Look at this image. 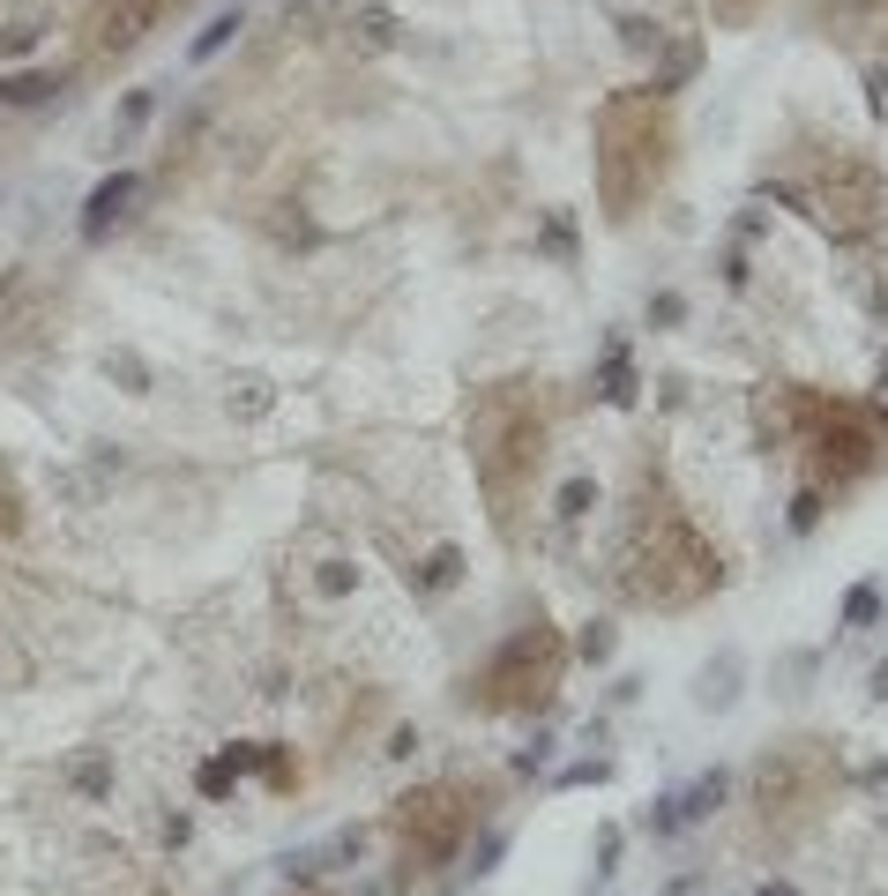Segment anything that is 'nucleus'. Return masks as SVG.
Returning <instances> with one entry per match:
<instances>
[{"label":"nucleus","mask_w":888,"mask_h":896,"mask_svg":"<svg viewBox=\"0 0 888 896\" xmlns=\"http://www.w3.org/2000/svg\"><path fill=\"white\" fill-rule=\"evenodd\" d=\"M881 620V583H851L844 591V628L858 636V628H874Z\"/></svg>","instance_id":"dca6fc26"},{"label":"nucleus","mask_w":888,"mask_h":896,"mask_svg":"<svg viewBox=\"0 0 888 896\" xmlns=\"http://www.w3.org/2000/svg\"><path fill=\"white\" fill-rule=\"evenodd\" d=\"M501 852H507V837H501V829H493V837L478 845V859H470V874H493V859H501Z\"/></svg>","instance_id":"7c9ffc66"},{"label":"nucleus","mask_w":888,"mask_h":896,"mask_svg":"<svg viewBox=\"0 0 888 896\" xmlns=\"http://www.w3.org/2000/svg\"><path fill=\"white\" fill-rule=\"evenodd\" d=\"M165 15L172 0H90V45L97 53H135Z\"/></svg>","instance_id":"1a4fd4ad"},{"label":"nucleus","mask_w":888,"mask_h":896,"mask_svg":"<svg viewBox=\"0 0 888 896\" xmlns=\"http://www.w3.org/2000/svg\"><path fill=\"white\" fill-rule=\"evenodd\" d=\"M411 575H419V591H448V583L464 575V554H456V546H433L425 568H411Z\"/></svg>","instance_id":"2eb2a0df"},{"label":"nucleus","mask_w":888,"mask_h":896,"mask_svg":"<svg viewBox=\"0 0 888 896\" xmlns=\"http://www.w3.org/2000/svg\"><path fill=\"white\" fill-rule=\"evenodd\" d=\"M552 509H560V523H583V515L597 509V478H568V486H560V501H552Z\"/></svg>","instance_id":"f3484780"},{"label":"nucleus","mask_w":888,"mask_h":896,"mask_svg":"<svg viewBox=\"0 0 888 896\" xmlns=\"http://www.w3.org/2000/svg\"><path fill=\"white\" fill-rule=\"evenodd\" d=\"M628 597L642 605H694V597H710L724 583V560L710 554V538L673 509H642L628 538Z\"/></svg>","instance_id":"7ed1b4c3"},{"label":"nucleus","mask_w":888,"mask_h":896,"mask_svg":"<svg viewBox=\"0 0 888 896\" xmlns=\"http://www.w3.org/2000/svg\"><path fill=\"white\" fill-rule=\"evenodd\" d=\"M673 165V120H665V97L657 90H620L605 113H597V195H605V217L628 224L657 179Z\"/></svg>","instance_id":"f257e3e1"},{"label":"nucleus","mask_w":888,"mask_h":896,"mask_svg":"<svg viewBox=\"0 0 888 896\" xmlns=\"http://www.w3.org/2000/svg\"><path fill=\"white\" fill-rule=\"evenodd\" d=\"M814 419V478H858L888 449V411L874 404H799Z\"/></svg>","instance_id":"0eeeda50"},{"label":"nucleus","mask_w":888,"mask_h":896,"mask_svg":"<svg viewBox=\"0 0 888 896\" xmlns=\"http://www.w3.org/2000/svg\"><path fill=\"white\" fill-rule=\"evenodd\" d=\"M612 777V763H568L560 769V784H605Z\"/></svg>","instance_id":"cd10ccee"},{"label":"nucleus","mask_w":888,"mask_h":896,"mask_svg":"<svg viewBox=\"0 0 888 896\" xmlns=\"http://www.w3.org/2000/svg\"><path fill=\"white\" fill-rule=\"evenodd\" d=\"M829 784H837L829 740H784V747H769L755 763V807H761L769 829H799V822L821 814Z\"/></svg>","instance_id":"39448f33"},{"label":"nucleus","mask_w":888,"mask_h":896,"mask_svg":"<svg viewBox=\"0 0 888 896\" xmlns=\"http://www.w3.org/2000/svg\"><path fill=\"white\" fill-rule=\"evenodd\" d=\"M597 396H605L612 411H628L634 396H642V374H634L628 337H605V374H597Z\"/></svg>","instance_id":"f8f14e48"},{"label":"nucleus","mask_w":888,"mask_h":896,"mask_svg":"<svg viewBox=\"0 0 888 896\" xmlns=\"http://www.w3.org/2000/svg\"><path fill=\"white\" fill-rule=\"evenodd\" d=\"M724 792H732V777H724V769H702L687 792H673V800H679V822H687V829H694V822H710V814L724 807Z\"/></svg>","instance_id":"ddd939ff"},{"label":"nucleus","mask_w":888,"mask_h":896,"mask_svg":"<svg viewBox=\"0 0 888 896\" xmlns=\"http://www.w3.org/2000/svg\"><path fill=\"white\" fill-rule=\"evenodd\" d=\"M874 702H888V658L874 665Z\"/></svg>","instance_id":"72a5a7b5"},{"label":"nucleus","mask_w":888,"mask_h":896,"mask_svg":"<svg viewBox=\"0 0 888 896\" xmlns=\"http://www.w3.org/2000/svg\"><path fill=\"white\" fill-rule=\"evenodd\" d=\"M612 628H605V620H591V628H583V642H575V650H583V658H591V665H605V658H612Z\"/></svg>","instance_id":"4be33fe9"},{"label":"nucleus","mask_w":888,"mask_h":896,"mask_svg":"<svg viewBox=\"0 0 888 896\" xmlns=\"http://www.w3.org/2000/svg\"><path fill=\"white\" fill-rule=\"evenodd\" d=\"M568 673V642L552 620H530V628H515V636L470 673V710H486V718H507V710H546L552 687Z\"/></svg>","instance_id":"20e7f679"},{"label":"nucleus","mask_w":888,"mask_h":896,"mask_svg":"<svg viewBox=\"0 0 888 896\" xmlns=\"http://www.w3.org/2000/svg\"><path fill=\"white\" fill-rule=\"evenodd\" d=\"M31 45H38L31 23H8V31H0V60H8V53H31Z\"/></svg>","instance_id":"c756f323"},{"label":"nucleus","mask_w":888,"mask_h":896,"mask_svg":"<svg viewBox=\"0 0 888 896\" xmlns=\"http://www.w3.org/2000/svg\"><path fill=\"white\" fill-rule=\"evenodd\" d=\"M142 120H150V90H135V97L120 105V142H127L135 128H142Z\"/></svg>","instance_id":"a878e982"},{"label":"nucleus","mask_w":888,"mask_h":896,"mask_svg":"<svg viewBox=\"0 0 888 896\" xmlns=\"http://www.w3.org/2000/svg\"><path fill=\"white\" fill-rule=\"evenodd\" d=\"M642 822H650V837H679V829H687V822H679V800H673V792H657Z\"/></svg>","instance_id":"412c9836"},{"label":"nucleus","mask_w":888,"mask_h":896,"mask_svg":"<svg viewBox=\"0 0 888 896\" xmlns=\"http://www.w3.org/2000/svg\"><path fill=\"white\" fill-rule=\"evenodd\" d=\"M755 896H799V889H792V882H761Z\"/></svg>","instance_id":"f704fd0d"},{"label":"nucleus","mask_w":888,"mask_h":896,"mask_svg":"<svg viewBox=\"0 0 888 896\" xmlns=\"http://www.w3.org/2000/svg\"><path fill=\"white\" fill-rule=\"evenodd\" d=\"M135 195H142V179L135 172H113V179H97L83 202V240L97 247V240H113V224H120L127 210H135Z\"/></svg>","instance_id":"9d476101"},{"label":"nucleus","mask_w":888,"mask_h":896,"mask_svg":"<svg viewBox=\"0 0 888 896\" xmlns=\"http://www.w3.org/2000/svg\"><path fill=\"white\" fill-rule=\"evenodd\" d=\"M650 322H657V329H679V322H687V299H679V292H657V299H650Z\"/></svg>","instance_id":"b1692460"},{"label":"nucleus","mask_w":888,"mask_h":896,"mask_svg":"<svg viewBox=\"0 0 888 896\" xmlns=\"http://www.w3.org/2000/svg\"><path fill=\"white\" fill-rule=\"evenodd\" d=\"M75 784H83L90 800H105V792H113V769H105V763H83V769H75Z\"/></svg>","instance_id":"bb28decb"},{"label":"nucleus","mask_w":888,"mask_h":896,"mask_svg":"<svg viewBox=\"0 0 888 896\" xmlns=\"http://www.w3.org/2000/svg\"><path fill=\"white\" fill-rule=\"evenodd\" d=\"M470 456H478V486L493 501V523L515 531V501H523V486L546 464V411H538V396L523 382H501V388L478 396V411H470Z\"/></svg>","instance_id":"f03ea898"},{"label":"nucleus","mask_w":888,"mask_h":896,"mask_svg":"<svg viewBox=\"0 0 888 896\" xmlns=\"http://www.w3.org/2000/svg\"><path fill=\"white\" fill-rule=\"evenodd\" d=\"M739 702V658L724 650L717 665H702V680H694V710H732Z\"/></svg>","instance_id":"4468645a"},{"label":"nucleus","mask_w":888,"mask_h":896,"mask_svg":"<svg viewBox=\"0 0 888 896\" xmlns=\"http://www.w3.org/2000/svg\"><path fill=\"white\" fill-rule=\"evenodd\" d=\"M232 38H239V8H224V15H217L210 31H202V38L187 45V53H195V60H210V53H224V45H232Z\"/></svg>","instance_id":"6ab92c4d"},{"label":"nucleus","mask_w":888,"mask_h":896,"mask_svg":"<svg viewBox=\"0 0 888 896\" xmlns=\"http://www.w3.org/2000/svg\"><path fill=\"white\" fill-rule=\"evenodd\" d=\"M612 866H620V829H605V837H597V874H612Z\"/></svg>","instance_id":"473e14b6"},{"label":"nucleus","mask_w":888,"mask_h":896,"mask_svg":"<svg viewBox=\"0 0 888 896\" xmlns=\"http://www.w3.org/2000/svg\"><path fill=\"white\" fill-rule=\"evenodd\" d=\"M261 763H269V747H224V755H210V763L195 769V792H202V800H224V792Z\"/></svg>","instance_id":"9b49d317"},{"label":"nucleus","mask_w":888,"mask_h":896,"mask_svg":"<svg viewBox=\"0 0 888 896\" xmlns=\"http://www.w3.org/2000/svg\"><path fill=\"white\" fill-rule=\"evenodd\" d=\"M470 822H478V792L470 784H419V792H404L396 800V814H388V829H396V845H404V859L419 866V874H433V866H448L456 859V845L470 837Z\"/></svg>","instance_id":"423d86ee"},{"label":"nucleus","mask_w":888,"mask_h":896,"mask_svg":"<svg viewBox=\"0 0 888 896\" xmlns=\"http://www.w3.org/2000/svg\"><path fill=\"white\" fill-rule=\"evenodd\" d=\"M821 8H829V15H837V23H866V15H874V8H881V0H821Z\"/></svg>","instance_id":"c85d7f7f"},{"label":"nucleus","mask_w":888,"mask_h":896,"mask_svg":"<svg viewBox=\"0 0 888 896\" xmlns=\"http://www.w3.org/2000/svg\"><path fill=\"white\" fill-rule=\"evenodd\" d=\"M366 31V45H388V8H366V15H351V38Z\"/></svg>","instance_id":"393cba45"},{"label":"nucleus","mask_w":888,"mask_h":896,"mask_svg":"<svg viewBox=\"0 0 888 896\" xmlns=\"http://www.w3.org/2000/svg\"><path fill=\"white\" fill-rule=\"evenodd\" d=\"M322 591H329V597L351 591V560H329V568H322Z\"/></svg>","instance_id":"2f4dec72"},{"label":"nucleus","mask_w":888,"mask_h":896,"mask_svg":"<svg viewBox=\"0 0 888 896\" xmlns=\"http://www.w3.org/2000/svg\"><path fill=\"white\" fill-rule=\"evenodd\" d=\"M52 75H0V105H38V97H52Z\"/></svg>","instance_id":"a211bd4d"},{"label":"nucleus","mask_w":888,"mask_h":896,"mask_svg":"<svg viewBox=\"0 0 888 896\" xmlns=\"http://www.w3.org/2000/svg\"><path fill=\"white\" fill-rule=\"evenodd\" d=\"M105 374H113V382H127V388H135V396H142V382H150L135 351H113V359H105Z\"/></svg>","instance_id":"5701e85b"},{"label":"nucleus","mask_w":888,"mask_h":896,"mask_svg":"<svg viewBox=\"0 0 888 896\" xmlns=\"http://www.w3.org/2000/svg\"><path fill=\"white\" fill-rule=\"evenodd\" d=\"M821 217L844 240H866L881 224V172L866 165V158H837V165L821 172Z\"/></svg>","instance_id":"6e6552de"},{"label":"nucleus","mask_w":888,"mask_h":896,"mask_svg":"<svg viewBox=\"0 0 888 896\" xmlns=\"http://www.w3.org/2000/svg\"><path fill=\"white\" fill-rule=\"evenodd\" d=\"M23 531V486H15V470L0 464V538H15Z\"/></svg>","instance_id":"aec40b11"}]
</instances>
